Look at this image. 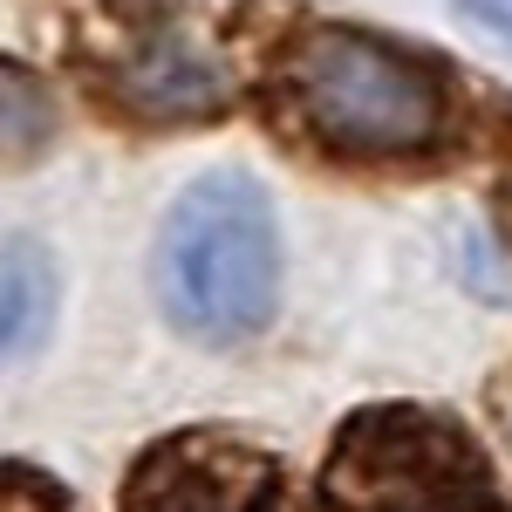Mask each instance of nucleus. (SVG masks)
<instances>
[{
  "instance_id": "nucleus-4",
  "label": "nucleus",
  "mask_w": 512,
  "mask_h": 512,
  "mask_svg": "<svg viewBox=\"0 0 512 512\" xmlns=\"http://www.w3.org/2000/svg\"><path fill=\"white\" fill-rule=\"evenodd\" d=\"M82 69L110 110L137 123H198L233 103L226 55L178 0H117L82 41Z\"/></svg>"
},
{
  "instance_id": "nucleus-10",
  "label": "nucleus",
  "mask_w": 512,
  "mask_h": 512,
  "mask_svg": "<svg viewBox=\"0 0 512 512\" xmlns=\"http://www.w3.org/2000/svg\"><path fill=\"white\" fill-rule=\"evenodd\" d=\"M506 212H512V205H506Z\"/></svg>"
},
{
  "instance_id": "nucleus-2",
  "label": "nucleus",
  "mask_w": 512,
  "mask_h": 512,
  "mask_svg": "<svg viewBox=\"0 0 512 512\" xmlns=\"http://www.w3.org/2000/svg\"><path fill=\"white\" fill-rule=\"evenodd\" d=\"M158 301L192 342H246L280 301L274 198L246 171H212L158 233Z\"/></svg>"
},
{
  "instance_id": "nucleus-8",
  "label": "nucleus",
  "mask_w": 512,
  "mask_h": 512,
  "mask_svg": "<svg viewBox=\"0 0 512 512\" xmlns=\"http://www.w3.org/2000/svg\"><path fill=\"white\" fill-rule=\"evenodd\" d=\"M0 512H82V499L28 458H0Z\"/></svg>"
},
{
  "instance_id": "nucleus-7",
  "label": "nucleus",
  "mask_w": 512,
  "mask_h": 512,
  "mask_svg": "<svg viewBox=\"0 0 512 512\" xmlns=\"http://www.w3.org/2000/svg\"><path fill=\"white\" fill-rule=\"evenodd\" d=\"M48 130H55V117H48L41 76L21 62H0V158H35Z\"/></svg>"
},
{
  "instance_id": "nucleus-3",
  "label": "nucleus",
  "mask_w": 512,
  "mask_h": 512,
  "mask_svg": "<svg viewBox=\"0 0 512 512\" xmlns=\"http://www.w3.org/2000/svg\"><path fill=\"white\" fill-rule=\"evenodd\" d=\"M321 512H506L478 437L424 403H369L328 444Z\"/></svg>"
},
{
  "instance_id": "nucleus-9",
  "label": "nucleus",
  "mask_w": 512,
  "mask_h": 512,
  "mask_svg": "<svg viewBox=\"0 0 512 512\" xmlns=\"http://www.w3.org/2000/svg\"><path fill=\"white\" fill-rule=\"evenodd\" d=\"M465 7H472L478 28H492V35H506V41H512V7H499V0H465Z\"/></svg>"
},
{
  "instance_id": "nucleus-1",
  "label": "nucleus",
  "mask_w": 512,
  "mask_h": 512,
  "mask_svg": "<svg viewBox=\"0 0 512 512\" xmlns=\"http://www.w3.org/2000/svg\"><path fill=\"white\" fill-rule=\"evenodd\" d=\"M267 130L328 164H410L451 130V96L424 55L355 21H294L260 55Z\"/></svg>"
},
{
  "instance_id": "nucleus-6",
  "label": "nucleus",
  "mask_w": 512,
  "mask_h": 512,
  "mask_svg": "<svg viewBox=\"0 0 512 512\" xmlns=\"http://www.w3.org/2000/svg\"><path fill=\"white\" fill-rule=\"evenodd\" d=\"M48 315H55V267L35 239H14L0 253V369H14L35 349Z\"/></svg>"
},
{
  "instance_id": "nucleus-5",
  "label": "nucleus",
  "mask_w": 512,
  "mask_h": 512,
  "mask_svg": "<svg viewBox=\"0 0 512 512\" xmlns=\"http://www.w3.org/2000/svg\"><path fill=\"white\" fill-rule=\"evenodd\" d=\"M117 512H294V492L267 444L192 424L137 451Z\"/></svg>"
}]
</instances>
